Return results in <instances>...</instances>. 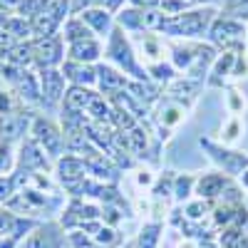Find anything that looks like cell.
I'll use <instances>...</instances> for the list:
<instances>
[{"label":"cell","instance_id":"6da1fadb","mask_svg":"<svg viewBox=\"0 0 248 248\" xmlns=\"http://www.w3.org/2000/svg\"><path fill=\"white\" fill-rule=\"evenodd\" d=\"M57 45H60L57 37H45L43 43H40V45L32 50V55H37L40 60L45 62V65H50V62L57 60Z\"/></svg>","mask_w":248,"mask_h":248},{"label":"cell","instance_id":"7a4b0ae2","mask_svg":"<svg viewBox=\"0 0 248 248\" xmlns=\"http://www.w3.org/2000/svg\"><path fill=\"white\" fill-rule=\"evenodd\" d=\"M43 82L47 85V94L55 99V97H57V87H60V77H57L55 72H45V75H43Z\"/></svg>","mask_w":248,"mask_h":248},{"label":"cell","instance_id":"3957f363","mask_svg":"<svg viewBox=\"0 0 248 248\" xmlns=\"http://www.w3.org/2000/svg\"><path fill=\"white\" fill-rule=\"evenodd\" d=\"M94 55H97V47H94L92 43H87V45L77 43V45L72 47V57H94Z\"/></svg>","mask_w":248,"mask_h":248},{"label":"cell","instance_id":"277c9868","mask_svg":"<svg viewBox=\"0 0 248 248\" xmlns=\"http://www.w3.org/2000/svg\"><path fill=\"white\" fill-rule=\"evenodd\" d=\"M10 196V181L0 179V199H8Z\"/></svg>","mask_w":248,"mask_h":248}]
</instances>
